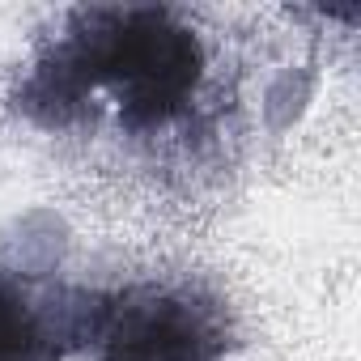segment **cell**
<instances>
[{
  "label": "cell",
  "mask_w": 361,
  "mask_h": 361,
  "mask_svg": "<svg viewBox=\"0 0 361 361\" xmlns=\"http://www.w3.org/2000/svg\"><path fill=\"white\" fill-rule=\"evenodd\" d=\"M106 293L43 285L30 272L0 268V361H64L94 344Z\"/></svg>",
  "instance_id": "obj_3"
},
{
  "label": "cell",
  "mask_w": 361,
  "mask_h": 361,
  "mask_svg": "<svg viewBox=\"0 0 361 361\" xmlns=\"http://www.w3.org/2000/svg\"><path fill=\"white\" fill-rule=\"evenodd\" d=\"M209 77L200 35L166 5L73 9L35 60L18 111L39 128H68L102 102L128 136H157L188 119Z\"/></svg>",
  "instance_id": "obj_1"
},
{
  "label": "cell",
  "mask_w": 361,
  "mask_h": 361,
  "mask_svg": "<svg viewBox=\"0 0 361 361\" xmlns=\"http://www.w3.org/2000/svg\"><path fill=\"white\" fill-rule=\"evenodd\" d=\"M94 348V361H221L234 348V319L196 285H132L106 293Z\"/></svg>",
  "instance_id": "obj_2"
}]
</instances>
